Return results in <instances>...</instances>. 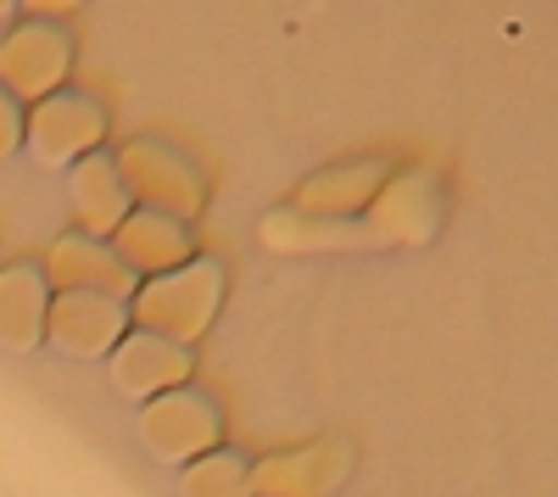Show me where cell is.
Instances as JSON below:
<instances>
[{
	"label": "cell",
	"mask_w": 558,
	"mask_h": 497,
	"mask_svg": "<svg viewBox=\"0 0 558 497\" xmlns=\"http://www.w3.org/2000/svg\"><path fill=\"white\" fill-rule=\"evenodd\" d=\"M223 302V268L218 263H184L173 275H157L134 296V325L140 336H157L173 347H191Z\"/></svg>",
	"instance_id": "1"
},
{
	"label": "cell",
	"mask_w": 558,
	"mask_h": 497,
	"mask_svg": "<svg viewBox=\"0 0 558 497\" xmlns=\"http://www.w3.org/2000/svg\"><path fill=\"white\" fill-rule=\"evenodd\" d=\"M218 436H223L218 409L191 386L151 397L146 414H140V447H146L157 464H196L218 447Z\"/></svg>",
	"instance_id": "2"
},
{
	"label": "cell",
	"mask_w": 558,
	"mask_h": 497,
	"mask_svg": "<svg viewBox=\"0 0 558 497\" xmlns=\"http://www.w3.org/2000/svg\"><path fill=\"white\" fill-rule=\"evenodd\" d=\"M112 168H118L123 196L140 202V213H157L173 223H191L202 213V179L191 173V162H179V151L157 141H134Z\"/></svg>",
	"instance_id": "3"
},
{
	"label": "cell",
	"mask_w": 558,
	"mask_h": 497,
	"mask_svg": "<svg viewBox=\"0 0 558 497\" xmlns=\"http://www.w3.org/2000/svg\"><path fill=\"white\" fill-rule=\"evenodd\" d=\"M23 134H28L34 162H45V168L84 162V157H96V146H101V134H107V112H101L96 101H89V96H78V89H57V96L34 101V112H28Z\"/></svg>",
	"instance_id": "4"
},
{
	"label": "cell",
	"mask_w": 558,
	"mask_h": 497,
	"mask_svg": "<svg viewBox=\"0 0 558 497\" xmlns=\"http://www.w3.org/2000/svg\"><path fill=\"white\" fill-rule=\"evenodd\" d=\"M73 68V39L57 23H17L0 39V89L17 101L57 96Z\"/></svg>",
	"instance_id": "5"
},
{
	"label": "cell",
	"mask_w": 558,
	"mask_h": 497,
	"mask_svg": "<svg viewBox=\"0 0 558 497\" xmlns=\"http://www.w3.org/2000/svg\"><path fill=\"white\" fill-rule=\"evenodd\" d=\"M129 307L112 296H84V291H62L51 307H45V336H51L57 352L68 357H101L123 341Z\"/></svg>",
	"instance_id": "6"
},
{
	"label": "cell",
	"mask_w": 558,
	"mask_h": 497,
	"mask_svg": "<svg viewBox=\"0 0 558 497\" xmlns=\"http://www.w3.org/2000/svg\"><path fill=\"white\" fill-rule=\"evenodd\" d=\"M347 464H352L347 441H307V447L252 464V492L257 497H324L341 486Z\"/></svg>",
	"instance_id": "7"
},
{
	"label": "cell",
	"mask_w": 558,
	"mask_h": 497,
	"mask_svg": "<svg viewBox=\"0 0 558 497\" xmlns=\"http://www.w3.org/2000/svg\"><path fill=\"white\" fill-rule=\"evenodd\" d=\"M39 275L51 280V286H62V291L112 296V302H123V296L134 291V275L112 257V246H107V241H89V235H68V241H57Z\"/></svg>",
	"instance_id": "8"
},
{
	"label": "cell",
	"mask_w": 558,
	"mask_h": 497,
	"mask_svg": "<svg viewBox=\"0 0 558 497\" xmlns=\"http://www.w3.org/2000/svg\"><path fill=\"white\" fill-rule=\"evenodd\" d=\"M184 380H191V347H173L140 330L112 347V386L123 397H162V391H179Z\"/></svg>",
	"instance_id": "9"
},
{
	"label": "cell",
	"mask_w": 558,
	"mask_h": 497,
	"mask_svg": "<svg viewBox=\"0 0 558 497\" xmlns=\"http://www.w3.org/2000/svg\"><path fill=\"white\" fill-rule=\"evenodd\" d=\"M112 257L129 268V275H173V268L191 263V230L173 218H157V213H129L118 223V241H112Z\"/></svg>",
	"instance_id": "10"
},
{
	"label": "cell",
	"mask_w": 558,
	"mask_h": 497,
	"mask_svg": "<svg viewBox=\"0 0 558 497\" xmlns=\"http://www.w3.org/2000/svg\"><path fill=\"white\" fill-rule=\"evenodd\" d=\"M73 218H78V235H89V241L118 235V223L129 218V196L107 157L73 162Z\"/></svg>",
	"instance_id": "11"
},
{
	"label": "cell",
	"mask_w": 558,
	"mask_h": 497,
	"mask_svg": "<svg viewBox=\"0 0 558 497\" xmlns=\"http://www.w3.org/2000/svg\"><path fill=\"white\" fill-rule=\"evenodd\" d=\"M45 275L34 263L0 268V347L7 352H28L45 341Z\"/></svg>",
	"instance_id": "12"
},
{
	"label": "cell",
	"mask_w": 558,
	"mask_h": 497,
	"mask_svg": "<svg viewBox=\"0 0 558 497\" xmlns=\"http://www.w3.org/2000/svg\"><path fill=\"white\" fill-rule=\"evenodd\" d=\"M380 179H386V168H380V162H363V168H336V173L313 179V185L302 191V207H313V213H357L363 202H375Z\"/></svg>",
	"instance_id": "13"
},
{
	"label": "cell",
	"mask_w": 558,
	"mask_h": 497,
	"mask_svg": "<svg viewBox=\"0 0 558 497\" xmlns=\"http://www.w3.org/2000/svg\"><path fill=\"white\" fill-rule=\"evenodd\" d=\"M184 497H252V464L229 447H213L207 459L184 464Z\"/></svg>",
	"instance_id": "14"
},
{
	"label": "cell",
	"mask_w": 558,
	"mask_h": 497,
	"mask_svg": "<svg viewBox=\"0 0 558 497\" xmlns=\"http://www.w3.org/2000/svg\"><path fill=\"white\" fill-rule=\"evenodd\" d=\"M23 141V118H17V107H12V96L0 89V157H7L12 146Z\"/></svg>",
	"instance_id": "15"
}]
</instances>
